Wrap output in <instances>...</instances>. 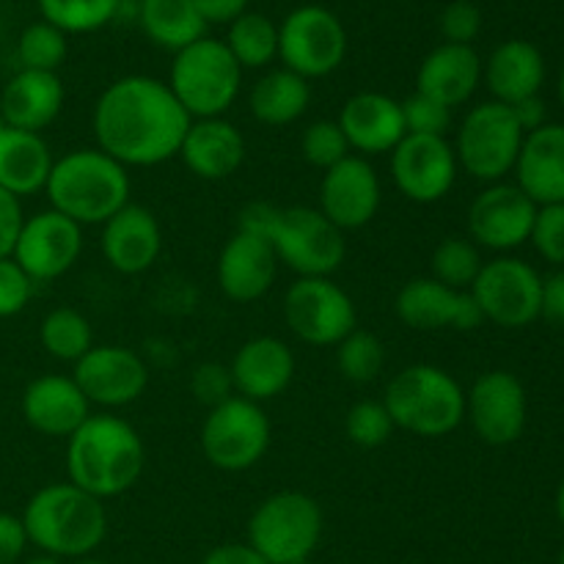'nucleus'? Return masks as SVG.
<instances>
[{
    "label": "nucleus",
    "mask_w": 564,
    "mask_h": 564,
    "mask_svg": "<svg viewBox=\"0 0 564 564\" xmlns=\"http://www.w3.org/2000/svg\"><path fill=\"white\" fill-rule=\"evenodd\" d=\"M538 204L512 182H494L468 207V240L490 251H512L529 242Z\"/></svg>",
    "instance_id": "19"
},
{
    "label": "nucleus",
    "mask_w": 564,
    "mask_h": 564,
    "mask_svg": "<svg viewBox=\"0 0 564 564\" xmlns=\"http://www.w3.org/2000/svg\"><path fill=\"white\" fill-rule=\"evenodd\" d=\"M482 31V11L471 0H452L441 14V33L449 44H474Z\"/></svg>",
    "instance_id": "46"
},
{
    "label": "nucleus",
    "mask_w": 564,
    "mask_h": 564,
    "mask_svg": "<svg viewBox=\"0 0 564 564\" xmlns=\"http://www.w3.org/2000/svg\"><path fill=\"white\" fill-rule=\"evenodd\" d=\"M6 127H9V124H6V121H3V116H0V130H6Z\"/></svg>",
    "instance_id": "57"
},
{
    "label": "nucleus",
    "mask_w": 564,
    "mask_h": 564,
    "mask_svg": "<svg viewBox=\"0 0 564 564\" xmlns=\"http://www.w3.org/2000/svg\"><path fill=\"white\" fill-rule=\"evenodd\" d=\"M135 17L149 42L171 53L207 36V20L193 0H138Z\"/></svg>",
    "instance_id": "33"
},
{
    "label": "nucleus",
    "mask_w": 564,
    "mask_h": 564,
    "mask_svg": "<svg viewBox=\"0 0 564 564\" xmlns=\"http://www.w3.org/2000/svg\"><path fill=\"white\" fill-rule=\"evenodd\" d=\"M72 378L91 405L116 411L141 400L149 386V367L127 347L94 345L75 364Z\"/></svg>",
    "instance_id": "17"
},
{
    "label": "nucleus",
    "mask_w": 564,
    "mask_h": 564,
    "mask_svg": "<svg viewBox=\"0 0 564 564\" xmlns=\"http://www.w3.org/2000/svg\"><path fill=\"white\" fill-rule=\"evenodd\" d=\"M339 127L350 152L361 158L394 152L397 143L408 135L402 119V102L380 91L352 94L339 110Z\"/></svg>",
    "instance_id": "23"
},
{
    "label": "nucleus",
    "mask_w": 564,
    "mask_h": 564,
    "mask_svg": "<svg viewBox=\"0 0 564 564\" xmlns=\"http://www.w3.org/2000/svg\"><path fill=\"white\" fill-rule=\"evenodd\" d=\"M147 466V446L138 430L116 413H91L66 438L69 482L94 499H119L135 488Z\"/></svg>",
    "instance_id": "2"
},
{
    "label": "nucleus",
    "mask_w": 564,
    "mask_h": 564,
    "mask_svg": "<svg viewBox=\"0 0 564 564\" xmlns=\"http://www.w3.org/2000/svg\"><path fill=\"white\" fill-rule=\"evenodd\" d=\"M273 427L259 402L231 397L207 411L202 424V452L218 471L240 474L257 466L270 449Z\"/></svg>",
    "instance_id": "10"
},
{
    "label": "nucleus",
    "mask_w": 564,
    "mask_h": 564,
    "mask_svg": "<svg viewBox=\"0 0 564 564\" xmlns=\"http://www.w3.org/2000/svg\"><path fill=\"white\" fill-rule=\"evenodd\" d=\"M215 275L229 301L253 303L273 290L279 279V257L264 237L237 229L220 248Z\"/></svg>",
    "instance_id": "21"
},
{
    "label": "nucleus",
    "mask_w": 564,
    "mask_h": 564,
    "mask_svg": "<svg viewBox=\"0 0 564 564\" xmlns=\"http://www.w3.org/2000/svg\"><path fill=\"white\" fill-rule=\"evenodd\" d=\"M237 229L264 237L279 264H286L297 279H330L347 257L345 231L336 229L317 207L248 204Z\"/></svg>",
    "instance_id": "3"
},
{
    "label": "nucleus",
    "mask_w": 564,
    "mask_h": 564,
    "mask_svg": "<svg viewBox=\"0 0 564 564\" xmlns=\"http://www.w3.org/2000/svg\"><path fill=\"white\" fill-rule=\"evenodd\" d=\"M229 372L237 397L262 405L290 389L295 378V352L275 336H253L235 352Z\"/></svg>",
    "instance_id": "25"
},
{
    "label": "nucleus",
    "mask_w": 564,
    "mask_h": 564,
    "mask_svg": "<svg viewBox=\"0 0 564 564\" xmlns=\"http://www.w3.org/2000/svg\"><path fill=\"white\" fill-rule=\"evenodd\" d=\"M394 430L383 400L356 402L345 416V435L358 449H380Z\"/></svg>",
    "instance_id": "40"
},
{
    "label": "nucleus",
    "mask_w": 564,
    "mask_h": 564,
    "mask_svg": "<svg viewBox=\"0 0 564 564\" xmlns=\"http://www.w3.org/2000/svg\"><path fill=\"white\" fill-rule=\"evenodd\" d=\"M44 193L77 226H102L130 204V174L102 149H72L53 163Z\"/></svg>",
    "instance_id": "5"
},
{
    "label": "nucleus",
    "mask_w": 564,
    "mask_h": 564,
    "mask_svg": "<svg viewBox=\"0 0 564 564\" xmlns=\"http://www.w3.org/2000/svg\"><path fill=\"white\" fill-rule=\"evenodd\" d=\"M512 113H516L518 124H521L523 132H532V130H540L543 124H549V108H545V102L538 97H529L523 99V102L512 105Z\"/></svg>",
    "instance_id": "52"
},
{
    "label": "nucleus",
    "mask_w": 564,
    "mask_h": 564,
    "mask_svg": "<svg viewBox=\"0 0 564 564\" xmlns=\"http://www.w3.org/2000/svg\"><path fill=\"white\" fill-rule=\"evenodd\" d=\"M297 564H312V562H297Z\"/></svg>",
    "instance_id": "59"
},
{
    "label": "nucleus",
    "mask_w": 564,
    "mask_h": 564,
    "mask_svg": "<svg viewBox=\"0 0 564 564\" xmlns=\"http://www.w3.org/2000/svg\"><path fill=\"white\" fill-rule=\"evenodd\" d=\"M53 152L50 143L39 132L0 130V187L22 202L25 196H36L44 191L53 171Z\"/></svg>",
    "instance_id": "31"
},
{
    "label": "nucleus",
    "mask_w": 564,
    "mask_h": 564,
    "mask_svg": "<svg viewBox=\"0 0 564 564\" xmlns=\"http://www.w3.org/2000/svg\"><path fill=\"white\" fill-rule=\"evenodd\" d=\"M383 405L394 427L419 438H444L466 422V389L446 369L413 364L386 386Z\"/></svg>",
    "instance_id": "6"
},
{
    "label": "nucleus",
    "mask_w": 564,
    "mask_h": 564,
    "mask_svg": "<svg viewBox=\"0 0 564 564\" xmlns=\"http://www.w3.org/2000/svg\"><path fill=\"white\" fill-rule=\"evenodd\" d=\"M198 9V14L207 20V25L220 22V25H229L231 20L248 11V0H193Z\"/></svg>",
    "instance_id": "51"
},
{
    "label": "nucleus",
    "mask_w": 564,
    "mask_h": 564,
    "mask_svg": "<svg viewBox=\"0 0 564 564\" xmlns=\"http://www.w3.org/2000/svg\"><path fill=\"white\" fill-rule=\"evenodd\" d=\"M325 518L317 499L301 490L268 496L248 521V545L270 564L308 562L323 540Z\"/></svg>",
    "instance_id": "8"
},
{
    "label": "nucleus",
    "mask_w": 564,
    "mask_h": 564,
    "mask_svg": "<svg viewBox=\"0 0 564 564\" xmlns=\"http://www.w3.org/2000/svg\"><path fill=\"white\" fill-rule=\"evenodd\" d=\"M394 312L413 330H474L485 323L468 290H452L441 281L413 279L397 292Z\"/></svg>",
    "instance_id": "20"
},
{
    "label": "nucleus",
    "mask_w": 564,
    "mask_h": 564,
    "mask_svg": "<svg viewBox=\"0 0 564 564\" xmlns=\"http://www.w3.org/2000/svg\"><path fill=\"white\" fill-rule=\"evenodd\" d=\"M402 119H405L408 135L446 138V132L452 130L455 116H452V108H446V105L413 91L411 97L402 99Z\"/></svg>",
    "instance_id": "42"
},
{
    "label": "nucleus",
    "mask_w": 564,
    "mask_h": 564,
    "mask_svg": "<svg viewBox=\"0 0 564 564\" xmlns=\"http://www.w3.org/2000/svg\"><path fill=\"white\" fill-rule=\"evenodd\" d=\"M523 138L527 132L521 130L510 105L490 99L468 110L466 119L457 127V165L468 176L488 185L505 182V176L516 169Z\"/></svg>",
    "instance_id": "9"
},
{
    "label": "nucleus",
    "mask_w": 564,
    "mask_h": 564,
    "mask_svg": "<svg viewBox=\"0 0 564 564\" xmlns=\"http://www.w3.org/2000/svg\"><path fill=\"white\" fill-rule=\"evenodd\" d=\"M347 31L325 6H301L279 25V58L303 80L328 77L345 64Z\"/></svg>",
    "instance_id": "11"
},
{
    "label": "nucleus",
    "mask_w": 564,
    "mask_h": 564,
    "mask_svg": "<svg viewBox=\"0 0 564 564\" xmlns=\"http://www.w3.org/2000/svg\"><path fill=\"white\" fill-rule=\"evenodd\" d=\"M33 295V279L11 257L0 259V319L25 312Z\"/></svg>",
    "instance_id": "45"
},
{
    "label": "nucleus",
    "mask_w": 564,
    "mask_h": 564,
    "mask_svg": "<svg viewBox=\"0 0 564 564\" xmlns=\"http://www.w3.org/2000/svg\"><path fill=\"white\" fill-rule=\"evenodd\" d=\"M191 391L193 397L207 408V411L215 405H224V402L231 400V397H237L229 367L218 361H204L193 369Z\"/></svg>",
    "instance_id": "44"
},
{
    "label": "nucleus",
    "mask_w": 564,
    "mask_h": 564,
    "mask_svg": "<svg viewBox=\"0 0 564 564\" xmlns=\"http://www.w3.org/2000/svg\"><path fill=\"white\" fill-rule=\"evenodd\" d=\"M242 66L224 39L204 36L174 53L169 88L191 119H218L240 97Z\"/></svg>",
    "instance_id": "7"
},
{
    "label": "nucleus",
    "mask_w": 564,
    "mask_h": 564,
    "mask_svg": "<svg viewBox=\"0 0 564 564\" xmlns=\"http://www.w3.org/2000/svg\"><path fill=\"white\" fill-rule=\"evenodd\" d=\"M75 564H108V562H99V560H88V556H86V560H77Z\"/></svg>",
    "instance_id": "56"
},
{
    "label": "nucleus",
    "mask_w": 564,
    "mask_h": 564,
    "mask_svg": "<svg viewBox=\"0 0 564 564\" xmlns=\"http://www.w3.org/2000/svg\"><path fill=\"white\" fill-rule=\"evenodd\" d=\"M556 516H560V521L564 527V479L560 482V490H556Z\"/></svg>",
    "instance_id": "54"
},
{
    "label": "nucleus",
    "mask_w": 564,
    "mask_h": 564,
    "mask_svg": "<svg viewBox=\"0 0 564 564\" xmlns=\"http://www.w3.org/2000/svg\"><path fill=\"white\" fill-rule=\"evenodd\" d=\"M28 549V534L20 516L0 512V564H17Z\"/></svg>",
    "instance_id": "48"
},
{
    "label": "nucleus",
    "mask_w": 564,
    "mask_h": 564,
    "mask_svg": "<svg viewBox=\"0 0 564 564\" xmlns=\"http://www.w3.org/2000/svg\"><path fill=\"white\" fill-rule=\"evenodd\" d=\"M80 253L83 226L55 209H44L25 218L11 259L31 275L33 284H47L69 273Z\"/></svg>",
    "instance_id": "15"
},
{
    "label": "nucleus",
    "mask_w": 564,
    "mask_h": 564,
    "mask_svg": "<svg viewBox=\"0 0 564 564\" xmlns=\"http://www.w3.org/2000/svg\"><path fill=\"white\" fill-rule=\"evenodd\" d=\"M529 242L545 262L564 268V204H545L534 215Z\"/></svg>",
    "instance_id": "43"
},
{
    "label": "nucleus",
    "mask_w": 564,
    "mask_h": 564,
    "mask_svg": "<svg viewBox=\"0 0 564 564\" xmlns=\"http://www.w3.org/2000/svg\"><path fill=\"white\" fill-rule=\"evenodd\" d=\"M246 138L224 116L193 119L176 158L193 176L207 182H224L246 163Z\"/></svg>",
    "instance_id": "26"
},
{
    "label": "nucleus",
    "mask_w": 564,
    "mask_h": 564,
    "mask_svg": "<svg viewBox=\"0 0 564 564\" xmlns=\"http://www.w3.org/2000/svg\"><path fill=\"white\" fill-rule=\"evenodd\" d=\"M301 152L303 160L314 169H319L325 174L328 169H334L336 163L347 158L350 147H347V138L341 132L339 121L336 119H319L303 130L301 135Z\"/></svg>",
    "instance_id": "41"
},
{
    "label": "nucleus",
    "mask_w": 564,
    "mask_h": 564,
    "mask_svg": "<svg viewBox=\"0 0 564 564\" xmlns=\"http://www.w3.org/2000/svg\"><path fill=\"white\" fill-rule=\"evenodd\" d=\"M64 110V83L58 72L20 69L0 94V116L9 127L39 132L53 124Z\"/></svg>",
    "instance_id": "29"
},
{
    "label": "nucleus",
    "mask_w": 564,
    "mask_h": 564,
    "mask_svg": "<svg viewBox=\"0 0 564 564\" xmlns=\"http://www.w3.org/2000/svg\"><path fill=\"white\" fill-rule=\"evenodd\" d=\"M482 80L496 102L518 105L529 97H538L545 83V58L527 39L501 42L482 64Z\"/></svg>",
    "instance_id": "30"
},
{
    "label": "nucleus",
    "mask_w": 564,
    "mask_h": 564,
    "mask_svg": "<svg viewBox=\"0 0 564 564\" xmlns=\"http://www.w3.org/2000/svg\"><path fill=\"white\" fill-rule=\"evenodd\" d=\"M386 367V347L372 330L356 328L336 345V369L347 383L367 386L380 378Z\"/></svg>",
    "instance_id": "38"
},
{
    "label": "nucleus",
    "mask_w": 564,
    "mask_h": 564,
    "mask_svg": "<svg viewBox=\"0 0 564 564\" xmlns=\"http://www.w3.org/2000/svg\"><path fill=\"white\" fill-rule=\"evenodd\" d=\"M468 292L477 301L485 323L499 328H527L540 317L543 275L523 259L499 257L482 264Z\"/></svg>",
    "instance_id": "12"
},
{
    "label": "nucleus",
    "mask_w": 564,
    "mask_h": 564,
    "mask_svg": "<svg viewBox=\"0 0 564 564\" xmlns=\"http://www.w3.org/2000/svg\"><path fill=\"white\" fill-rule=\"evenodd\" d=\"M455 147L446 138L405 135L391 152V180L413 204H435L455 187Z\"/></svg>",
    "instance_id": "16"
},
{
    "label": "nucleus",
    "mask_w": 564,
    "mask_h": 564,
    "mask_svg": "<svg viewBox=\"0 0 564 564\" xmlns=\"http://www.w3.org/2000/svg\"><path fill=\"white\" fill-rule=\"evenodd\" d=\"M560 564H564V549H562V554H560Z\"/></svg>",
    "instance_id": "58"
},
{
    "label": "nucleus",
    "mask_w": 564,
    "mask_h": 564,
    "mask_svg": "<svg viewBox=\"0 0 564 564\" xmlns=\"http://www.w3.org/2000/svg\"><path fill=\"white\" fill-rule=\"evenodd\" d=\"M39 341L50 358L75 367L94 347V330L88 317H83L77 308L61 306L44 314L42 325H39Z\"/></svg>",
    "instance_id": "35"
},
{
    "label": "nucleus",
    "mask_w": 564,
    "mask_h": 564,
    "mask_svg": "<svg viewBox=\"0 0 564 564\" xmlns=\"http://www.w3.org/2000/svg\"><path fill=\"white\" fill-rule=\"evenodd\" d=\"M191 121L169 83L127 75L99 94L91 130L97 149L116 163L124 169H152L180 154Z\"/></svg>",
    "instance_id": "1"
},
{
    "label": "nucleus",
    "mask_w": 564,
    "mask_h": 564,
    "mask_svg": "<svg viewBox=\"0 0 564 564\" xmlns=\"http://www.w3.org/2000/svg\"><path fill=\"white\" fill-rule=\"evenodd\" d=\"M284 319L312 347H336L358 328L356 303L330 279H297L284 295Z\"/></svg>",
    "instance_id": "13"
},
{
    "label": "nucleus",
    "mask_w": 564,
    "mask_h": 564,
    "mask_svg": "<svg viewBox=\"0 0 564 564\" xmlns=\"http://www.w3.org/2000/svg\"><path fill=\"white\" fill-rule=\"evenodd\" d=\"M17 61L22 69L58 72L66 61V33L44 20L31 22L17 42Z\"/></svg>",
    "instance_id": "39"
},
{
    "label": "nucleus",
    "mask_w": 564,
    "mask_h": 564,
    "mask_svg": "<svg viewBox=\"0 0 564 564\" xmlns=\"http://www.w3.org/2000/svg\"><path fill=\"white\" fill-rule=\"evenodd\" d=\"M22 416L47 438H69L91 416V402L72 375H42L22 391Z\"/></svg>",
    "instance_id": "24"
},
{
    "label": "nucleus",
    "mask_w": 564,
    "mask_h": 564,
    "mask_svg": "<svg viewBox=\"0 0 564 564\" xmlns=\"http://www.w3.org/2000/svg\"><path fill=\"white\" fill-rule=\"evenodd\" d=\"M42 20L61 33H94L119 14L121 0H36Z\"/></svg>",
    "instance_id": "37"
},
{
    "label": "nucleus",
    "mask_w": 564,
    "mask_h": 564,
    "mask_svg": "<svg viewBox=\"0 0 564 564\" xmlns=\"http://www.w3.org/2000/svg\"><path fill=\"white\" fill-rule=\"evenodd\" d=\"M20 518L28 543L36 545L39 554L58 560H86L108 538L105 501L94 499L69 479L39 488Z\"/></svg>",
    "instance_id": "4"
},
{
    "label": "nucleus",
    "mask_w": 564,
    "mask_h": 564,
    "mask_svg": "<svg viewBox=\"0 0 564 564\" xmlns=\"http://www.w3.org/2000/svg\"><path fill=\"white\" fill-rule=\"evenodd\" d=\"M202 564H270L259 551H253L248 543H224L215 545Z\"/></svg>",
    "instance_id": "50"
},
{
    "label": "nucleus",
    "mask_w": 564,
    "mask_h": 564,
    "mask_svg": "<svg viewBox=\"0 0 564 564\" xmlns=\"http://www.w3.org/2000/svg\"><path fill=\"white\" fill-rule=\"evenodd\" d=\"M224 44L242 69H264L279 58V25L259 11H242L229 22Z\"/></svg>",
    "instance_id": "34"
},
{
    "label": "nucleus",
    "mask_w": 564,
    "mask_h": 564,
    "mask_svg": "<svg viewBox=\"0 0 564 564\" xmlns=\"http://www.w3.org/2000/svg\"><path fill=\"white\" fill-rule=\"evenodd\" d=\"M25 564H64V560H58V556H50V554H39V556H33V560H28Z\"/></svg>",
    "instance_id": "53"
},
{
    "label": "nucleus",
    "mask_w": 564,
    "mask_h": 564,
    "mask_svg": "<svg viewBox=\"0 0 564 564\" xmlns=\"http://www.w3.org/2000/svg\"><path fill=\"white\" fill-rule=\"evenodd\" d=\"M22 224H25V213H22V202L11 196L9 191L0 187V259L11 257L20 237Z\"/></svg>",
    "instance_id": "47"
},
{
    "label": "nucleus",
    "mask_w": 564,
    "mask_h": 564,
    "mask_svg": "<svg viewBox=\"0 0 564 564\" xmlns=\"http://www.w3.org/2000/svg\"><path fill=\"white\" fill-rule=\"evenodd\" d=\"M485 259L468 237H446L435 246L430 257V279L452 286V290H471L482 270Z\"/></svg>",
    "instance_id": "36"
},
{
    "label": "nucleus",
    "mask_w": 564,
    "mask_h": 564,
    "mask_svg": "<svg viewBox=\"0 0 564 564\" xmlns=\"http://www.w3.org/2000/svg\"><path fill=\"white\" fill-rule=\"evenodd\" d=\"M527 389L507 369H490L466 391V419L488 446H510L527 430Z\"/></svg>",
    "instance_id": "14"
},
{
    "label": "nucleus",
    "mask_w": 564,
    "mask_h": 564,
    "mask_svg": "<svg viewBox=\"0 0 564 564\" xmlns=\"http://www.w3.org/2000/svg\"><path fill=\"white\" fill-rule=\"evenodd\" d=\"M516 185L538 207L564 204V124H543L527 132L516 160Z\"/></svg>",
    "instance_id": "27"
},
{
    "label": "nucleus",
    "mask_w": 564,
    "mask_h": 564,
    "mask_svg": "<svg viewBox=\"0 0 564 564\" xmlns=\"http://www.w3.org/2000/svg\"><path fill=\"white\" fill-rule=\"evenodd\" d=\"M102 257L116 273L141 275L160 259L163 231L152 209L141 204H127L110 220L102 224Z\"/></svg>",
    "instance_id": "22"
},
{
    "label": "nucleus",
    "mask_w": 564,
    "mask_h": 564,
    "mask_svg": "<svg viewBox=\"0 0 564 564\" xmlns=\"http://www.w3.org/2000/svg\"><path fill=\"white\" fill-rule=\"evenodd\" d=\"M540 317H545L554 325H564V270H556L549 279H543Z\"/></svg>",
    "instance_id": "49"
},
{
    "label": "nucleus",
    "mask_w": 564,
    "mask_h": 564,
    "mask_svg": "<svg viewBox=\"0 0 564 564\" xmlns=\"http://www.w3.org/2000/svg\"><path fill=\"white\" fill-rule=\"evenodd\" d=\"M383 202V187L375 165L361 154H347L328 169L319 182V213L339 231H358L369 226Z\"/></svg>",
    "instance_id": "18"
},
{
    "label": "nucleus",
    "mask_w": 564,
    "mask_h": 564,
    "mask_svg": "<svg viewBox=\"0 0 564 564\" xmlns=\"http://www.w3.org/2000/svg\"><path fill=\"white\" fill-rule=\"evenodd\" d=\"M312 105V86L290 69H270L253 83L248 94L251 116L264 127H286L303 119Z\"/></svg>",
    "instance_id": "32"
},
{
    "label": "nucleus",
    "mask_w": 564,
    "mask_h": 564,
    "mask_svg": "<svg viewBox=\"0 0 564 564\" xmlns=\"http://www.w3.org/2000/svg\"><path fill=\"white\" fill-rule=\"evenodd\" d=\"M482 83V58L474 44H438L430 50L416 75V91L446 108H460Z\"/></svg>",
    "instance_id": "28"
},
{
    "label": "nucleus",
    "mask_w": 564,
    "mask_h": 564,
    "mask_svg": "<svg viewBox=\"0 0 564 564\" xmlns=\"http://www.w3.org/2000/svg\"><path fill=\"white\" fill-rule=\"evenodd\" d=\"M560 102L564 108V66H562V75H560Z\"/></svg>",
    "instance_id": "55"
}]
</instances>
